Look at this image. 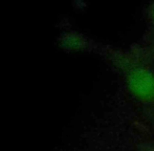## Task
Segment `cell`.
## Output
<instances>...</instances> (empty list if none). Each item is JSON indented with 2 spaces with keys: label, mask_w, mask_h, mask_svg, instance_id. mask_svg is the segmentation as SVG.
I'll list each match as a JSON object with an SVG mask.
<instances>
[{
  "label": "cell",
  "mask_w": 154,
  "mask_h": 151,
  "mask_svg": "<svg viewBox=\"0 0 154 151\" xmlns=\"http://www.w3.org/2000/svg\"><path fill=\"white\" fill-rule=\"evenodd\" d=\"M132 91L140 97L148 98L154 94V77L143 69L135 70L129 80Z\"/></svg>",
  "instance_id": "6da1fadb"
}]
</instances>
